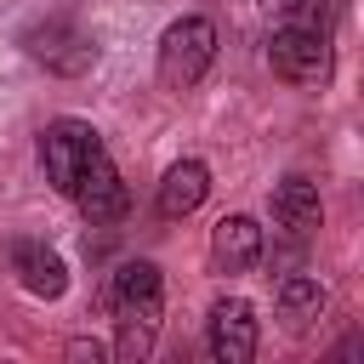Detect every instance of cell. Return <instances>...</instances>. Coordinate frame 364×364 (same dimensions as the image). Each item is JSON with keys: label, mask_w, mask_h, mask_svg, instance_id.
Masks as SVG:
<instances>
[{"label": "cell", "mask_w": 364, "mask_h": 364, "mask_svg": "<svg viewBox=\"0 0 364 364\" xmlns=\"http://www.w3.org/2000/svg\"><path fill=\"white\" fill-rule=\"evenodd\" d=\"M108 313L119 318V358H142L165 313V273L154 262H119L108 273Z\"/></svg>", "instance_id": "2"}, {"label": "cell", "mask_w": 364, "mask_h": 364, "mask_svg": "<svg viewBox=\"0 0 364 364\" xmlns=\"http://www.w3.org/2000/svg\"><path fill=\"white\" fill-rule=\"evenodd\" d=\"M205 353L216 364H250L256 358V307L245 296H222L205 318Z\"/></svg>", "instance_id": "5"}, {"label": "cell", "mask_w": 364, "mask_h": 364, "mask_svg": "<svg viewBox=\"0 0 364 364\" xmlns=\"http://www.w3.org/2000/svg\"><path fill=\"white\" fill-rule=\"evenodd\" d=\"M205 193H210V171H205L199 159H176V165L165 171L159 193H154V210H159L165 222H176V216H193V210L205 205Z\"/></svg>", "instance_id": "10"}, {"label": "cell", "mask_w": 364, "mask_h": 364, "mask_svg": "<svg viewBox=\"0 0 364 364\" xmlns=\"http://www.w3.org/2000/svg\"><path fill=\"white\" fill-rule=\"evenodd\" d=\"M6 262H11L17 284H23L28 296H40V301H57V296L68 290V262H63L46 239H17V245L6 250Z\"/></svg>", "instance_id": "7"}, {"label": "cell", "mask_w": 364, "mask_h": 364, "mask_svg": "<svg viewBox=\"0 0 364 364\" xmlns=\"http://www.w3.org/2000/svg\"><path fill=\"white\" fill-rule=\"evenodd\" d=\"M40 165L46 182L85 216V222H119L131 210V193L102 148V136L85 119H51L40 131Z\"/></svg>", "instance_id": "1"}, {"label": "cell", "mask_w": 364, "mask_h": 364, "mask_svg": "<svg viewBox=\"0 0 364 364\" xmlns=\"http://www.w3.org/2000/svg\"><path fill=\"white\" fill-rule=\"evenodd\" d=\"M273 301H279L284 330H307V324L324 313V301H330V296H324V284H318V279H307V273H284Z\"/></svg>", "instance_id": "11"}, {"label": "cell", "mask_w": 364, "mask_h": 364, "mask_svg": "<svg viewBox=\"0 0 364 364\" xmlns=\"http://www.w3.org/2000/svg\"><path fill=\"white\" fill-rule=\"evenodd\" d=\"M23 46H28V57H40V63L57 68V74H85V68L97 63L91 34L74 28L68 17H46V23H34V28L23 34Z\"/></svg>", "instance_id": "6"}, {"label": "cell", "mask_w": 364, "mask_h": 364, "mask_svg": "<svg viewBox=\"0 0 364 364\" xmlns=\"http://www.w3.org/2000/svg\"><path fill=\"white\" fill-rule=\"evenodd\" d=\"M262 262V228L250 216H222L210 228V267L216 273H250Z\"/></svg>", "instance_id": "9"}, {"label": "cell", "mask_w": 364, "mask_h": 364, "mask_svg": "<svg viewBox=\"0 0 364 364\" xmlns=\"http://www.w3.org/2000/svg\"><path fill=\"white\" fill-rule=\"evenodd\" d=\"M262 6H267V11H296L301 0H262Z\"/></svg>", "instance_id": "13"}, {"label": "cell", "mask_w": 364, "mask_h": 364, "mask_svg": "<svg viewBox=\"0 0 364 364\" xmlns=\"http://www.w3.org/2000/svg\"><path fill=\"white\" fill-rule=\"evenodd\" d=\"M273 228L290 239V245H307L318 228H324V205H318V188L307 176H284L273 188Z\"/></svg>", "instance_id": "8"}, {"label": "cell", "mask_w": 364, "mask_h": 364, "mask_svg": "<svg viewBox=\"0 0 364 364\" xmlns=\"http://www.w3.org/2000/svg\"><path fill=\"white\" fill-rule=\"evenodd\" d=\"M267 63H273V74L290 80V85H324V80H330V34H324L318 23H307V17H296V23L273 28Z\"/></svg>", "instance_id": "4"}, {"label": "cell", "mask_w": 364, "mask_h": 364, "mask_svg": "<svg viewBox=\"0 0 364 364\" xmlns=\"http://www.w3.org/2000/svg\"><path fill=\"white\" fill-rule=\"evenodd\" d=\"M68 353H74V358H102V341H74Z\"/></svg>", "instance_id": "12"}, {"label": "cell", "mask_w": 364, "mask_h": 364, "mask_svg": "<svg viewBox=\"0 0 364 364\" xmlns=\"http://www.w3.org/2000/svg\"><path fill=\"white\" fill-rule=\"evenodd\" d=\"M210 63H216V23L210 17H176L159 34V85L188 91L205 80Z\"/></svg>", "instance_id": "3"}]
</instances>
